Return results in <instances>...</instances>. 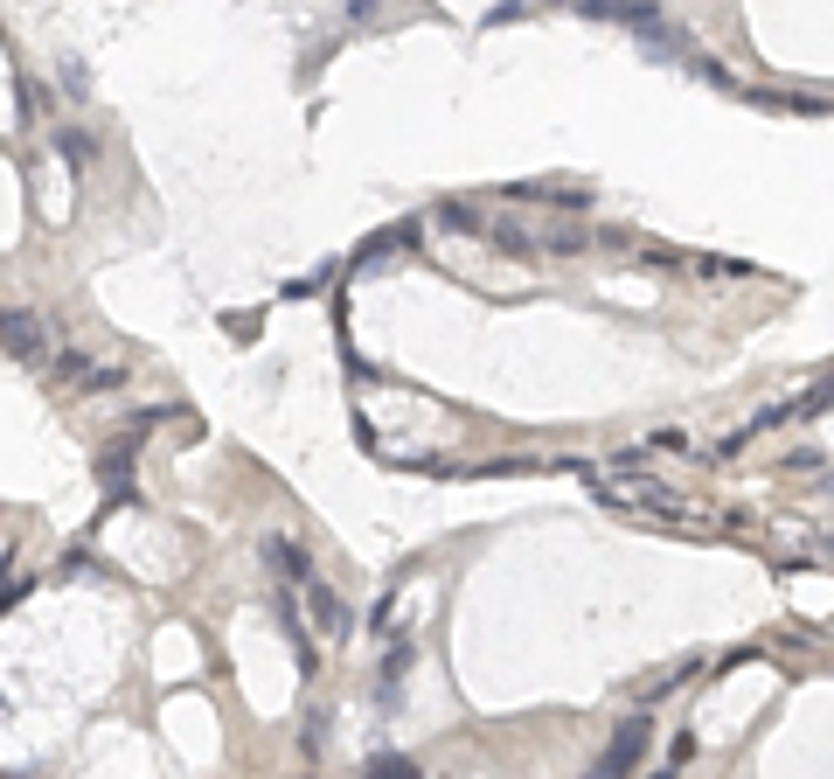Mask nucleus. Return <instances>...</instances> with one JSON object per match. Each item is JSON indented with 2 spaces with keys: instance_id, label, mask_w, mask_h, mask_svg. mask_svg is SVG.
<instances>
[{
  "instance_id": "nucleus-3",
  "label": "nucleus",
  "mask_w": 834,
  "mask_h": 779,
  "mask_svg": "<svg viewBox=\"0 0 834 779\" xmlns=\"http://www.w3.org/2000/svg\"><path fill=\"white\" fill-rule=\"evenodd\" d=\"M0 334H7V348H14V355H42V327H35V320L0 313Z\"/></svg>"
},
{
  "instance_id": "nucleus-2",
  "label": "nucleus",
  "mask_w": 834,
  "mask_h": 779,
  "mask_svg": "<svg viewBox=\"0 0 834 779\" xmlns=\"http://www.w3.org/2000/svg\"><path fill=\"white\" fill-rule=\"evenodd\" d=\"M640 752H647V717H626V724H619V738L598 752V766H591L584 779H626L633 766H640Z\"/></svg>"
},
{
  "instance_id": "nucleus-1",
  "label": "nucleus",
  "mask_w": 834,
  "mask_h": 779,
  "mask_svg": "<svg viewBox=\"0 0 834 779\" xmlns=\"http://www.w3.org/2000/svg\"><path fill=\"white\" fill-rule=\"evenodd\" d=\"M584 480H591L612 508H633V515H654V522H675V529L702 522L689 494H675L668 480H654V473L640 467V453H619L612 467H584Z\"/></svg>"
},
{
  "instance_id": "nucleus-4",
  "label": "nucleus",
  "mask_w": 834,
  "mask_h": 779,
  "mask_svg": "<svg viewBox=\"0 0 834 779\" xmlns=\"http://www.w3.org/2000/svg\"><path fill=\"white\" fill-rule=\"evenodd\" d=\"M369 779H417V773L404 766V759H376V766H369Z\"/></svg>"
}]
</instances>
